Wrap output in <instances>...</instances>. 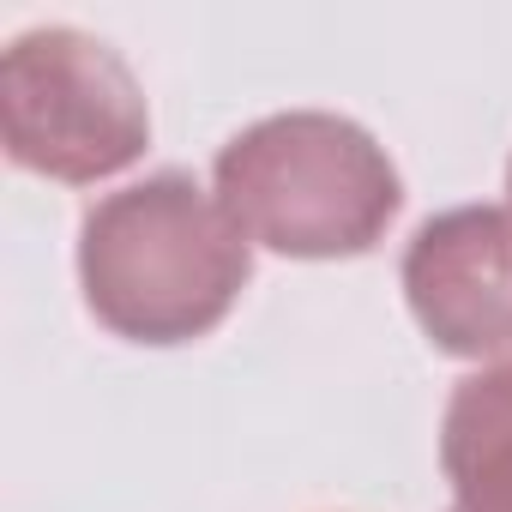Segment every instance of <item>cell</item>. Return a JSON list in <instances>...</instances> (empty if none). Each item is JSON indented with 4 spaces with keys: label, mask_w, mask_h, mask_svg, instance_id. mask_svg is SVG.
<instances>
[{
    "label": "cell",
    "mask_w": 512,
    "mask_h": 512,
    "mask_svg": "<svg viewBox=\"0 0 512 512\" xmlns=\"http://www.w3.org/2000/svg\"><path fill=\"white\" fill-rule=\"evenodd\" d=\"M253 278L247 229L193 175L163 169L103 193L79 223L85 308L127 344H193Z\"/></svg>",
    "instance_id": "1"
},
{
    "label": "cell",
    "mask_w": 512,
    "mask_h": 512,
    "mask_svg": "<svg viewBox=\"0 0 512 512\" xmlns=\"http://www.w3.org/2000/svg\"><path fill=\"white\" fill-rule=\"evenodd\" d=\"M217 199L247 241L272 253L350 260L392 229L404 181L386 145L350 115L290 109L241 127L217 151Z\"/></svg>",
    "instance_id": "2"
},
{
    "label": "cell",
    "mask_w": 512,
    "mask_h": 512,
    "mask_svg": "<svg viewBox=\"0 0 512 512\" xmlns=\"http://www.w3.org/2000/svg\"><path fill=\"white\" fill-rule=\"evenodd\" d=\"M0 145L31 175L103 181L145 157L151 109L103 37L37 25L0 55Z\"/></svg>",
    "instance_id": "3"
},
{
    "label": "cell",
    "mask_w": 512,
    "mask_h": 512,
    "mask_svg": "<svg viewBox=\"0 0 512 512\" xmlns=\"http://www.w3.org/2000/svg\"><path fill=\"white\" fill-rule=\"evenodd\" d=\"M404 296L416 326L470 362H512V211L452 205L404 247Z\"/></svg>",
    "instance_id": "4"
},
{
    "label": "cell",
    "mask_w": 512,
    "mask_h": 512,
    "mask_svg": "<svg viewBox=\"0 0 512 512\" xmlns=\"http://www.w3.org/2000/svg\"><path fill=\"white\" fill-rule=\"evenodd\" d=\"M440 470L452 482V512H512V362L476 368L452 386Z\"/></svg>",
    "instance_id": "5"
},
{
    "label": "cell",
    "mask_w": 512,
    "mask_h": 512,
    "mask_svg": "<svg viewBox=\"0 0 512 512\" xmlns=\"http://www.w3.org/2000/svg\"><path fill=\"white\" fill-rule=\"evenodd\" d=\"M506 193H512V163H506Z\"/></svg>",
    "instance_id": "6"
}]
</instances>
